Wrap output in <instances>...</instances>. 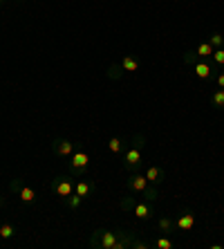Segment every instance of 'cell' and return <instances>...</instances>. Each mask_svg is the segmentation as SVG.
I'll use <instances>...</instances> for the list:
<instances>
[{
    "mask_svg": "<svg viewBox=\"0 0 224 249\" xmlns=\"http://www.w3.org/2000/svg\"><path fill=\"white\" fill-rule=\"evenodd\" d=\"M74 193H79L81 197H90L94 193V182L92 180H79L74 186Z\"/></svg>",
    "mask_w": 224,
    "mask_h": 249,
    "instance_id": "obj_17",
    "label": "cell"
},
{
    "mask_svg": "<svg viewBox=\"0 0 224 249\" xmlns=\"http://www.w3.org/2000/svg\"><path fill=\"white\" fill-rule=\"evenodd\" d=\"M5 2H7V0H0V7H2V5H5Z\"/></svg>",
    "mask_w": 224,
    "mask_h": 249,
    "instance_id": "obj_30",
    "label": "cell"
},
{
    "mask_svg": "<svg viewBox=\"0 0 224 249\" xmlns=\"http://www.w3.org/2000/svg\"><path fill=\"white\" fill-rule=\"evenodd\" d=\"M144 175L148 178L150 184H155V186H159V184H164V182H166V171H164L161 166H157V164H153V166L146 168Z\"/></svg>",
    "mask_w": 224,
    "mask_h": 249,
    "instance_id": "obj_12",
    "label": "cell"
},
{
    "mask_svg": "<svg viewBox=\"0 0 224 249\" xmlns=\"http://www.w3.org/2000/svg\"><path fill=\"white\" fill-rule=\"evenodd\" d=\"M148 186H150L148 178H146V175H141V173H130V178L126 180V189L130 193H137V196H141Z\"/></svg>",
    "mask_w": 224,
    "mask_h": 249,
    "instance_id": "obj_9",
    "label": "cell"
},
{
    "mask_svg": "<svg viewBox=\"0 0 224 249\" xmlns=\"http://www.w3.org/2000/svg\"><path fill=\"white\" fill-rule=\"evenodd\" d=\"M128 144H130V139H123V137H110L108 142V151L112 153V155H121V153L128 148Z\"/></svg>",
    "mask_w": 224,
    "mask_h": 249,
    "instance_id": "obj_13",
    "label": "cell"
},
{
    "mask_svg": "<svg viewBox=\"0 0 224 249\" xmlns=\"http://www.w3.org/2000/svg\"><path fill=\"white\" fill-rule=\"evenodd\" d=\"M50 151H52V155L54 157H68L69 160V155L76 151V144L72 142V139H65V137H54L52 142H50Z\"/></svg>",
    "mask_w": 224,
    "mask_h": 249,
    "instance_id": "obj_6",
    "label": "cell"
},
{
    "mask_svg": "<svg viewBox=\"0 0 224 249\" xmlns=\"http://www.w3.org/2000/svg\"><path fill=\"white\" fill-rule=\"evenodd\" d=\"M119 63H121V68H123V72H139V65H141L135 54H126Z\"/></svg>",
    "mask_w": 224,
    "mask_h": 249,
    "instance_id": "obj_18",
    "label": "cell"
},
{
    "mask_svg": "<svg viewBox=\"0 0 224 249\" xmlns=\"http://www.w3.org/2000/svg\"><path fill=\"white\" fill-rule=\"evenodd\" d=\"M130 213L137 215L139 220H150V218L155 215V207H153V202H148V200H144V197H139Z\"/></svg>",
    "mask_w": 224,
    "mask_h": 249,
    "instance_id": "obj_10",
    "label": "cell"
},
{
    "mask_svg": "<svg viewBox=\"0 0 224 249\" xmlns=\"http://www.w3.org/2000/svg\"><path fill=\"white\" fill-rule=\"evenodd\" d=\"M213 50H215V47H213L208 41H202L200 45L195 47V54H197V56H200V58H204V61H211V56H213Z\"/></svg>",
    "mask_w": 224,
    "mask_h": 249,
    "instance_id": "obj_20",
    "label": "cell"
},
{
    "mask_svg": "<svg viewBox=\"0 0 224 249\" xmlns=\"http://www.w3.org/2000/svg\"><path fill=\"white\" fill-rule=\"evenodd\" d=\"M195 211L190 207H184V209H179V213L177 218H175V227H177V231H193L195 229Z\"/></svg>",
    "mask_w": 224,
    "mask_h": 249,
    "instance_id": "obj_7",
    "label": "cell"
},
{
    "mask_svg": "<svg viewBox=\"0 0 224 249\" xmlns=\"http://www.w3.org/2000/svg\"><path fill=\"white\" fill-rule=\"evenodd\" d=\"M153 247H157V249H172L175 247V245H172V240L168 236H164V233H161L159 238H157L155 243H153Z\"/></svg>",
    "mask_w": 224,
    "mask_h": 249,
    "instance_id": "obj_26",
    "label": "cell"
},
{
    "mask_svg": "<svg viewBox=\"0 0 224 249\" xmlns=\"http://www.w3.org/2000/svg\"><path fill=\"white\" fill-rule=\"evenodd\" d=\"M211 63L215 65V68H224V47H218V50H213Z\"/></svg>",
    "mask_w": 224,
    "mask_h": 249,
    "instance_id": "obj_25",
    "label": "cell"
},
{
    "mask_svg": "<svg viewBox=\"0 0 224 249\" xmlns=\"http://www.w3.org/2000/svg\"><path fill=\"white\" fill-rule=\"evenodd\" d=\"M123 68H121V63H110L108 68H105V76H108L110 81H121L123 79Z\"/></svg>",
    "mask_w": 224,
    "mask_h": 249,
    "instance_id": "obj_19",
    "label": "cell"
},
{
    "mask_svg": "<svg viewBox=\"0 0 224 249\" xmlns=\"http://www.w3.org/2000/svg\"><path fill=\"white\" fill-rule=\"evenodd\" d=\"M74 186H76V178L74 175H56L52 182H50V191L58 197V200H63L68 197L69 193H74Z\"/></svg>",
    "mask_w": 224,
    "mask_h": 249,
    "instance_id": "obj_4",
    "label": "cell"
},
{
    "mask_svg": "<svg viewBox=\"0 0 224 249\" xmlns=\"http://www.w3.org/2000/svg\"><path fill=\"white\" fill-rule=\"evenodd\" d=\"M7 207V197H5V193L0 191V209H5Z\"/></svg>",
    "mask_w": 224,
    "mask_h": 249,
    "instance_id": "obj_29",
    "label": "cell"
},
{
    "mask_svg": "<svg viewBox=\"0 0 224 249\" xmlns=\"http://www.w3.org/2000/svg\"><path fill=\"white\" fill-rule=\"evenodd\" d=\"M193 72H195V76L200 79V81H213V76L220 72V68H215L211 61H204V58H200V61L193 65Z\"/></svg>",
    "mask_w": 224,
    "mask_h": 249,
    "instance_id": "obj_8",
    "label": "cell"
},
{
    "mask_svg": "<svg viewBox=\"0 0 224 249\" xmlns=\"http://www.w3.org/2000/svg\"><path fill=\"white\" fill-rule=\"evenodd\" d=\"M144 146H146V135L137 133L130 137V144L123 153H121V166L128 173H139L144 166Z\"/></svg>",
    "mask_w": 224,
    "mask_h": 249,
    "instance_id": "obj_1",
    "label": "cell"
},
{
    "mask_svg": "<svg viewBox=\"0 0 224 249\" xmlns=\"http://www.w3.org/2000/svg\"><path fill=\"white\" fill-rule=\"evenodd\" d=\"M68 173L74 175V178H86L90 173V153L86 151L83 144H76V151L69 155Z\"/></svg>",
    "mask_w": 224,
    "mask_h": 249,
    "instance_id": "obj_2",
    "label": "cell"
},
{
    "mask_svg": "<svg viewBox=\"0 0 224 249\" xmlns=\"http://www.w3.org/2000/svg\"><path fill=\"white\" fill-rule=\"evenodd\" d=\"M213 81H215L218 88H224V72H218V74L213 76Z\"/></svg>",
    "mask_w": 224,
    "mask_h": 249,
    "instance_id": "obj_28",
    "label": "cell"
},
{
    "mask_svg": "<svg viewBox=\"0 0 224 249\" xmlns=\"http://www.w3.org/2000/svg\"><path fill=\"white\" fill-rule=\"evenodd\" d=\"M211 106L215 110H224V88H218V90L211 94Z\"/></svg>",
    "mask_w": 224,
    "mask_h": 249,
    "instance_id": "obj_22",
    "label": "cell"
},
{
    "mask_svg": "<svg viewBox=\"0 0 224 249\" xmlns=\"http://www.w3.org/2000/svg\"><path fill=\"white\" fill-rule=\"evenodd\" d=\"M16 2H25V0H16Z\"/></svg>",
    "mask_w": 224,
    "mask_h": 249,
    "instance_id": "obj_31",
    "label": "cell"
},
{
    "mask_svg": "<svg viewBox=\"0 0 224 249\" xmlns=\"http://www.w3.org/2000/svg\"><path fill=\"white\" fill-rule=\"evenodd\" d=\"M137 200H139V197H137V193H130V196H123V197H121V200H119V209H121V211H126V213H130V211H132V207L137 204Z\"/></svg>",
    "mask_w": 224,
    "mask_h": 249,
    "instance_id": "obj_21",
    "label": "cell"
},
{
    "mask_svg": "<svg viewBox=\"0 0 224 249\" xmlns=\"http://www.w3.org/2000/svg\"><path fill=\"white\" fill-rule=\"evenodd\" d=\"M182 61H184V65H190V68H193V65L200 61V56L195 54V50H186L184 56H182Z\"/></svg>",
    "mask_w": 224,
    "mask_h": 249,
    "instance_id": "obj_27",
    "label": "cell"
},
{
    "mask_svg": "<svg viewBox=\"0 0 224 249\" xmlns=\"http://www.w3.org/2000/svg\"><path fill=\"white\" fill-rule=\"evenodd\" d=\"M115 231H117V245H115V249H132L135 240L139 238V233L128 231V229H115Z\"/></svg>",
    "mask_w": 224,
    "mask_h": 249,
    "instance_id": "obj_11",
    "label": "cell"
},
{
    "mask_svg": "<svg viewBox=\"0 0 224 249\" xmlns=\"http://www.w3.org/2000/svg\"><path fill=\"white\" fill-rule=\"evenodd\" d=\"M18 233H20V231H18V229L12 225V222H7V220L0 222V238H2L5 243H7V240H14Z\"/></svg>",
    "mask_w": 224,
    "mask_h": 249,
    "instance_id": "obj_16",
    "label": "cell"
},
{
    "mask_svg": "<svg viewBox=\"0 0 224 249\" xmlns=\"http://www.w3.org/2000/svg\"><path fill=\"white\" fill-rule=\"evenodd\" d=\"M0 243H2V238H0Z\"/></svg>",
    "mask_w": 224,
    "mask_h": 249,
    "instance_id": "obj_32",
    "label": "cell"
},
{
    "mask_svg": "<svg viewBox=\"0 0 224 249\" xmlns=\"http://www.w3.org/2000/svg\"><path fill=\"white\" fill-rule=\"evenodd\" d=\"M141 197H144V200H148V202H157V200H159V191H157V186L150 184L148 189L141 193Z\"/></svg>",
    "mask_w": 224,
    "mask_h": 249,
    "instance_id": "obj_24",
    "label": "cell"
},
{
    "mask_svg": "<svg viewBox=\"0 0 224 249\" xmlns=\"http://www.w3.org/2000/svg\"><path fill=\"white\" fill-rule=\"evenodd\" d=\"M157 231L164 233V236H171V233L177 231V227H175V220L168 218V215H161L159 220H157Z\"/></svg>",
    "mask_w": 224,
    "mask_h": 249,
    "instance_id": "obj_14",
    "label": "cell"
},
{
    "mask_svg": "<svg viewBox=\"0 0 224 249\" xmlns=\"http://www.w3.org/2000/svg\"><path fill=\"white\" fill-rule=\"evenodd\" d=\"M117 231L115 229H94L87 238V247L92 249H115Z\"/></svg>",
    "mask_w": 224,
    "mask_h": 249,
    "instance_id": "obj_3",
    "label": "cell"
},
{
    "mask_svg": "<svg viewBox=\"0 0 224 249\" xmlns=\"http://www.w3.org/2000/svg\"><path fill=\"white\" fill-rule=\"evenodd\" d=\"M83 202H86V197H81L79 193H69L68 197L61 200V204H63L65 209H69V211H79V209L83 207Z\"/></svg>",
    "mask_w": 224,
    "mask_h": 249,
    "instance_id": "obj_15",
    "label": "cell"
},
{
    "mask_svg": "<svg viewBox=\"0 0 224 249\" xmlns=\"http://www.w3.org/2000/svg\"><path fill=\"white\" fill-rule=\"evenodd\" d=\"M207 41L211 43L215 50H218V47H224V34H222V32H211Z\"/></svg>",
    "mask_w": 224,
    "mask_h": 249,
    "instance_id": "obj_23",
    "label": "cell"
},
{
    "mask_svg": "<svg viewBox=\"0 0 224 249\" xmlns=\"http://www.w3.org/2000/svg\"><path fill=\"white\" fill-rule=\"evenodd\" d=\"M9 191H12L14 196L20 197V202L23 204H36V200H38V193H36L25 180H20V178L9 180Z\"/></svg>",
    "mask_w": 224,
    "mask_h": 249,
    "instance_id": "obj_5",
    "label": "cell"
}]
</instances>
